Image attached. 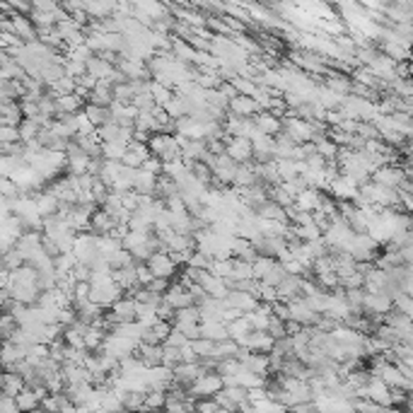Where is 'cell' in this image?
Instances as JSON below:
<instances>
[{
	"instance_id": "1",
	"label": "cell",
	"mask_w": 413,
	"mask_h": 413,
	"mask_svg": "<svg viewBox=\"0 0 413 413\" xmlns=\"http://www.w3.org/2000/svg\"><path fill=\"white\" fill-rule=\"evenodd\" d=\"M150 268H152L155 276H165V273H169V261L165 259V256H152Z\"/></svg>"
},
{
	"instance_id": "2",
	"label": "cell",
	"mask_w": 413,
	"mask_h": 413,
	"mask_svg": "<svg viewBox=\"0 0 413 413\" xmlns=\"http://www.w3.org/2000/svg\"><path fill=\"white\" fill-rule=\"evenodd\" d=\"M220 387V379L218 377H206L201 384H198V392H203V394H210V392H215Z\"/></svg>"
},
{
	"instance_id": "3",
	"label": "cell",
	"mask_w": 413,
	"mask_h": 413,
	"mask_svg": "<svg viewBox=\"0 0 413 413\" xmlns=\"http://www.w3.org/2000/svg\"><path fill=\"white\" fill-rule=\"evenodd\" d=\"M300 201H302V203H300L302 208H314V206H317V196H314V193H302Z\"/></svg>"
},
{
	"instance_id": "4",
	"label": "cell",
	"mask_w": 413,
	"mask_h": 413,
	"mask_svg": "<svg viewBox=\"0 0 413 413\" xmlns=\"http://www.w3.org/2000/svg\"><path fill=\"white\" fill-rule=\"evenodd\" d=\"M261 128L263 131H276L278 123H276V118H261Z\"/></svg>"
}]
</instances>
